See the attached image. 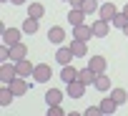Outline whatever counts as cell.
I'll use <instances>...</instances> for the list:
<instances>
[{
  "label": "cell",
  "mask_w": 128,
  "mask_h": 116,
  "mask_svg": "<svg viewBox=\"0 0 128 116\" xmlns=\"http://www.w3.org/2000/svg\"><path fill=\"white\" fill-rule=\"evenodd\" d=\"M15 78H18V66H15V61L0 63V83H10V81H15Z\"/></svg>",
  "instance_id": "1"
},
{
  "label": "cell",
  "mask_w": 128,
  "mask_h": 116,
  "mask_svg": "<svg viewBox=\"0 0 128 116\" xmlns=\"http://www.w3.org/2000/svg\"><path fill=\"white\" fill-rule=\"evenodd\" d=\"M50 76H53V71H50L48 63H40V66H35V71H33V78H35L38 83H48Z\"/></svg>",
  "instance_id": "2"
},
{
  "label": "cell",
  "mask_w": 128,
  "mask_h": 116,
  "mask_svg": "<svg viewBox=\"0 0 128 116\" xmlns=\"http://www.w3.org/2000/svg\"><path fill=\"white\" fill-rule=\"evenodd\" d=\"M73 35H76L78 40H90V38H96V35H93V25H86V23L73 25Z\"/></svg>",
  "instance_id": "3"
},
{
  "label": "cell",
  "mask_w": 128,
  "mask_h": 116,
  "mask_svg": "<svg viewBox=\"0 0 128 116\" xmlns=\"http://www.w3.org/2000/svg\"><path fill=\"white\" fill-rule=\"evenodd\" d=\"M66 91H68V96H70V98H80V96L86 93V83L76 78V81H70V83H66Z\"/></svg>",
  "instance_id": "4"
},
{
  "label": "cell",
  "mask_w": 128,
  "mask_h": 116,
  "mask_svg": "<svg viewBox=\"0 0 128 116\" xmlns=\"http://www.w3.org/2000/svg\"><path fill=\"white\" fill-rule=\"evenodd\" d=\"M73 58H76V53L70 50V45H68V48L63 45V48H58V50H55V61H58L60 66H68V63L73 61Z\"/></svg>",
  "instance_id": "5"
},
{
  "label": "cell",
  "mask_w": 128,
  "mask_h": 116,
  "mask_svg": "<svg viewBox=\"0 0 128 116\" xmlns=\"http://www.w3.org/2000/svg\"><path fill=\"white\" fill-rule=\"evenodd\" d=\"M108 33H110V20L98 18V20L93 23V35H96V38H106Z\"/></svg>",
  "instance_id": "6"
},
{
  "label": "cell",
  "mask_w": 128,
  "mask_h": 116,
  "mask_svg": "<svg viewBox=\"0 0 128 116\" xmlns=\"http://www.w3.org/2000/svg\"><path fill=\"white\" fill-rule=\"evenodd\" d=\"M96 78H98V73H96L90 66H86V68H78V81H83L86 86H93V83H96Z\"/></svg>",
  "instance_id": "7"
},
{
  "label": "cell",
  "mask_w": 128,
  "mask_h": 116,
  "mask_svg": "<svg viewBox=\"0 0 128 116\" xmlns=\"http://www.w3.org/2000/svg\"><path fill=\"white\" fill-rule=\"evenodd\" d=\"M116 13H118V8H116L113 3H108V0H106V3H100V8H98V15H100L103 20H113Z\"/></svg>",
  "instance_id": "8"
},
{
  "label": "cell",
  "mask_w": 128,
  "mask_h": 116,
  "mask_svg": "<svg viewBox=\"0 0 128 116\" xmlns=\"http://www.w3.org/2000/svg\"><path fill=\"white\" fill-rule=\"evenodd\" d=\"M23 58H28V45H23V43H15V45H10V61H23Z\"/></svg>",
  "instance_id": "9"
},
{
  "label": "cell",
  "mask_w": 128,
  "mask_h": 116,
  "mask_svg": "<svg viewBox=\"0 0 128 116\" xmlns=\"http://www.w3.org/2000/svg\"><path fill=\"white\" fill-rule=\"evenodd\" d=\"M3 43H8V45L20 43V28H5L3 30Z\"/></svg>",
  "instance_id": "10"
},
{
  "label": "cell",
  "mask_w": 128,
  "mask_h": 116,
  "mask_svg": "<svg viewBox=\"0 0 128 116\" xmlns=\"http://www.w3.org/2000/svg\"><path fill=\"white\" fill-rule=\"evenodd\" d=\"M86 15H88V13H86L83 8H73V10L68 13V23H70V25H80V23H86Z\"/></svg>",
  "instance_id": "11"
},
{
  "label": "cell",
  "mask_w": 128,
  "mask_h": 116,
  "mask_svg": "<svg viewBox=\"0 0 128 116\" xmlns=\"http://www.w3.org/2000/svg\"><path fill=\"white\" fill-rule=\"evenodd\" d=\"M13 98H15V91L8 83H3V88H0V106H10Z\"/></svg>",
  "instance_id": "12"
},
{
  "label": "cell",
  "mask_w": 128,
  "mask_h": 116,
  "mask_svg": "<svg viewBox=\"0 0 128 116\" xmlns=\"http://www.w3.org/2000/svg\"><path fill=\"white\" fill-rule=\"evenodd\" d=\"M88 66H90L96 73H106V68H108V61H106L103 55H93L90 61H88Z\"/></svg>",
  "instance_id": "13"
},
{
  "label": "cell",
  "mask_w": 128,
  "mask_h": 116,
  "mask_svg": "<svg viewBox=\"0 0 128 116\" xmlns=\"http://www.w3.org/2000/svg\"><path fill=\"white\" fill-rule=\"evenodd\" d=\"M48 40H50V43H55V45H60L63 40H66V30H63L60 25L50 28V30H48Z\"/></svg>",
  "instance_id": "14"
},
{
  "label": "cell",
  "mask_w": 128,
  "mask_h": 116,
  "mask_svg": "<svg viewBox=\"0 0 128 116\" xmlns=\"http://www.w3.org/2000/svg\"><path fill=\"white\" fill-rule=\"evenodd\" d=\"M15 66H18V76H23V78L33 76V71H35V66H33V63L28 61V58H23V61H18Z\"/></svg>",
  "instance_id": "15"
},
{
  "label": "cell",
  "mask_w": 128,
  "mask_h": 116,
  "mask_svg": "<svg viewBox=\"0 0 128 116\" xmlns=\"http://www.w3.org/2000/svg\"><path fill=\"white\" fill-rule=\"evenodd\" d=\"M60 78H63V83L76 81V78H78V68H73L70 63H68V66H63V68H60Z\"/></svg>",
  "instance_id": "16"
},
{
  "label": "cell",
  "mask_w": 128,
  "mask_h": 116,
  "mask_svg": "<svg viewBox=\"0 0 128 116\" xmlns=\"http://www.w3.org/2000/svg\"><path fill=\"white\" fill-rule=\"evenodd\" d=\"M8 86L15 91V96H25V91H28V83H25V78H23V76H18V78H15V81H10Z\"/></svg>",
  "instance_id": "17"
},
{
  "label": "cell",
  "mask_w": 128,
  "mask_h": 116,
  "mask_svg": "<svg viewBox=\"0 0 128 116\" xmlns=\"http://www.w3.org/2000/svg\"><path fill=\"white\" fill-rule=\"evenodd\" d=\"M70 50L76 53V58L86 55V53H88V40H78V38H76V40L70 43Z\"/></svg>",
  "instance_id": "18"
},
{
  "label": "cell",
  "mask_w": 128,
  "mask_h": 116,
  "mask_svg": "<svg viewBox=\"0 0 128 116\" xmlns=\"http://www.w3.org/2000/svg\"><path fill=\"white\" fill-rule=\"evenodd\" d=\"M63 101V91L60 88H50L48 93H45V103L48 106H55V103H60Z\"/></svg>",
  "instance_id": "19"
},
{
  "label": "cell",
  "mask_w": 128,
  "mask_h": 116,
  "mask_svg": "<svg viewBox=\"0 0 128 116\" xmlns=\"http://www.w3.org/2000/svg\"><path fill=\"white\" fill-rule=\"evenodd\" d=\"M110 25H113V28H118V30H123V28L128 25V15H126L123 10H118V13H116V18L110 20Z\"/></svg>",
  "instance_id": "20"
},
{
  "label": "cell",
  "mask_w": 128,
  "mask_h": 116,
  "mask_svg": "<svg viewBox=\"0 0 128 116\" xmlns=\"http://www.w3.org/2000/svg\"><path fill=\"white\" fill-rule=\"evenodd\" d=\"M28 15L35 18V20H40V18L45 15V8H43L40 3H33V5H28Z\"/></svg>",
  "instance_id": "21"
},
{
  "label": "cell",
  "mask_w": 128,
  "mask_h": 116,
  "mask_svg": "<svg viewBox=\"0 0 128 116\" xmlns=\"http://www.w3.org/2000/svg\"><path fill=\"white\" fill-rule=\"evenodd\" d=\"M93 86L103 93V91H108V88H110V78H108L106 73H98V78H96V83H93Z\"/></svg>",
  "instance_id": "22"
},
{
  "label": "cell",
  "mask_w": 128,
  "mask_h": 116,
  "mask_svg": "<svg viewBox=\"0 0 128 116\" xmlns=\"http://www.w3.org/2000/svg\"><path fill=\"white\" fill-rule=\"evenodd\" d=\"M116 108H118V103L113 101V96H110V98H103V101H100V113H106V116H108V113H113Z\"/></svg>",
  "instance_id": "23"
},
{
  "label": "cell",
  "mask_w": 128,
  "mask_h": 116,
  "mask_svg": "<svg viewBox=\"0 0 128 116\" xmlns=\"http://www.w3.org/2000/svg\"><path fill=\"white\" fill-rule=\"evenodd\" d=\"M110 96H113V101H116L118 106H123V103L128 101V93H126V88H113V93H110Z\"/></svg>",
  "instance_id": "24"
},
{
  "label": "cell",
  "mask_w": 128,
  "mask_h": 116,
  "mask_svg": "<svg viewBox=\"0 0 128 116\" xmlns=\"http://www.w3.org/2000/svg\"><path fill=\"white\" fill-rule=\"evenodd\" d=\"M86 13H98V8H100V0H83V5H80Z\"/></svg>",
  "instance_id": "25"
},
{
  "label": "cell",
  "mask_w": 128,
  "mask_h": 116,
  "mask_svg": "<svg viewBox=\"0 0 128 116\" xmlns=\"http://www.w3.org/2000/svg\"><path fill=\"white\" fill-rule=\"evenodd\" d=\"M35 30H38V20H35V18H28V20L23 23V33H28V35H33Z\"/></svg>",
  "instance_id": "26"
},
{
  "label": "cell",
  "mask_w": 128,
  "mask_h": 116,
  "mask_svg": "<svg viewBox=\"0 0 128 116\" xmlns=\"http://www.w3.org/2000/svg\"><path fill=\"white\" fill-rule=\"evenodd\" d=\"M5 61H10V45L8 43L0 45V63H5Z\"/></svg>",
  "instance_id": "27"
},
{
  "label": "cell",
  "mask_w": 128,
  "mask_h": 116,
  "mask_svg": "<svg viewBox=\"0 0 128 116\" xmlns=\"http://www.w3.org/2000/svg\"><path fill=\"white\" fill-rule=\"evenodd\" d=\"M48 116H63V108H60V103L50 106V108H48Z\"/></svg>",
  "instance_id": "28"
},
{
  "label": "cell",
  "mask_w": 128,
  "mask_h": 116,
  "mask_svg": "<svg viewBox=\"0 0 128 116\" xmlns=\"http://www.w3.org/2000/svg\"><path fill=\"white\" fill-rule=\"evenodd\" d=\"M83 116H103V113H100V106H90V108H86Z\"/></svg>",
  "instance_id": "29"
},
{
  "label": "cell",
  "mask_w": 128,
  "mask_h": 116,
  "mask_svg": "<svg viewBox=\"0 0 128 116\" xmlns=\"http://www.w3.org/2000/svg\"><path fill=\"white\" fill-rule=\"evenodd\" d=\"M70 5H73V8H80V5H83V0H70Z\"/></svg>",
  "instance_id": "30"
},
{
  "label": "cell",
  "mask_w": 128,
  "mask_h": 116,
  "mask_svg": "<svg viewBox=\"0 0 128 116\" xmlns=\"http://www.w3.org/2000/svg\"><path fill=\"white\" fill-rule=\"evenodd\" d=\"M10 3H13V5H25L28 0H10Z\"/></svg>",
  "instance_id": "31"
},
{
  "label": "cell",
  "mask_w": 128,
  "mask_h": 116,
  "mask_svg": "<svg viewBox=\"0 0 128 116\" xmlns=\"http://www.w3.org/2000/svg\"><path fill=\"white\" fill-rule=\"evenodd\" d=\"M123 35H128V25H126V28H123Z\"/></svg>",
  "instance_id": "32"
},
{
  "label": "cell",
  "mask_w": 128,
  "mask_h": 116,
  "mask_svg": "<svg viewBox=\"0 0 128 116\" xmlns=\"http://www.w3.org/2000/svg\"><path fill=\"white\" fill-rule=\"evenodd\" d=\"M123 13H126V15H128V5H123Z\"/></svg>",
  "instance_id": "33"
},
{
  "label": "cell",
  "mask_w": 128,
  "mask_h": 116,
  "mask_svg": "<svg viewBox=\"0 0 128 116\" xmlns=\"http://www.w3.org/2000/svg\"><path fill=\"white\" fill-rule=\"evenodd\" d=\"M0 3H8V0H0Z\"/></svg>",
  "instance_id": "34"
},
{
  "label": "cell",
  "mask_w": 128,
  "mask_h": 116,
  "mask_svg": "<svg viewBox=\"0 0 128 116\" xmlns=\"http://www.w3.org/2000/svg\"><path fill=\"white\" fill-rule=\"evenodd\" d=\"M100 3H106V0H100Z\"/></svg>",
  "instance_id": "35"
}]
</instances>
